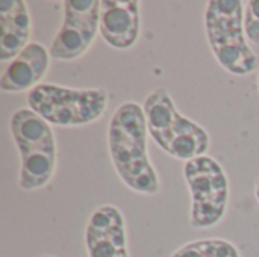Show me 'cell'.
Returning a JSON list of instances; mask_svg holds the SVG:
<instances>
[{
	"instance_id": "6da1fadb",
	"label": "cell",
	"mask_w": 259,
	"mask_h": 257,
	"mask_svg": "<svg viewBox=\"0 0 259 257\" xmlns=\"http://www.w3.org/2000/svg\"><path fill=\"white\" fill-rule=\"evenodd\" d=\"M147 123L143 105L124 101L111 117L108 148L120 180L134 192L155 195L159 177L147 153Z\"/></svg>"
},
{
	"instance_id": "7a4b0ae2",
	"label": "cell",
	"mask_w": 259,
	"mask_h": 257,
	"mask_svg": "<svg viewBox=\"0 0 259 257\" xmlns=\"http://www.w3.org/2000/svg\"><path fill=\"white\" fill-rule=\"evenodd\" d=\"M9 130L20 153V188L23 191L44 188L56 170V138L52 124L30 108H23L12 114Z\"/></svg>"
},
{
	"instance_id": "3957f363",
	"label": "cell",
	"mask_w": 259,
	"mask_h": 257,
	"mask_svg": "<svg viewBox=\"0 0 259 257\" xmlns=\"http://www.w3.org/2000/svg\"><path fill=\"white\" fill-rule=\"evenodd\" d=\"M241 0H211L205 9V30L219 64L235 76H247L258 67V56L244 33Z\"/></svg>"
},
{
	"instance_id": "277c9868",
	"label": "cell",
	"mask_w": 259,
	"mask_h": 257,
	"mask_svg": "<svg viewBox=\"0 0 259 257\" xmlns=\"http://www.w3.org/2000/svg\"><path fill=\"white\" fill-rule=\"evenodd\" d=\"M27 105L49 124L77 127L102 118L108 108V92L102 88L39 83L27 92Z\"/></svg>"
},
{
	"instance_id": "5b68a950",
	"label": "cell",
	"mask_w": 259,
	"mask_h": 257,
	"mask_svg": "<svg viewBox=\"0 0 259 257\" xmlns=\"http://www.w3.org/2000/svg\"><path fill=\"white\" fill-rule=\"evenodd\" d=\"M184 176L191 195V226L194 229L217 226L223 220L229 201V180L223 167L205 155L185 162Z\"/></svg>"
},
{
	"instance_id": "8992f818",
	"label": "cell",
	"mask_w": 259,
	"mask_h": 257,
	"mask_svg": "<svg viewBox=\"0 0 259 257\" xmlns=\"http://www.w3.org/2000/svg\"><path fill=\"white\" fill-rule=\"evenodd\" d=\"M64 21L55 35L49 52L59 61H74L83 56L99 32L100 0H65Z\"/></svg>"
},
{
	"instance_id": "52a82bcc",
	"label": "cell",
	"mask_w": 259,
	"mask_h": 257,
	"mask_svg": "<svg viewBox=\"0 0 259 257\" xmlns=\"http://www.w3.org/2000/svg\"><path fill=\"white\" fill-rule=\"evenodd\" d=\"M88 257H129L124 217L118 208H97L85 227Z\"/></svg>"
},
{
	"instance_id": "ba28073f",
	"label": "cell",
	"mask_w": 259,
	"mask_h": 257,
	"mask_svg": "<svg viewBox=\"0 0 259 257\" xmlns=\"http://www.w3.org/2000/svg\"><path fill=\"white\" fill-rule=\"evenodd\" d=\"M138 0H100L99 33L114 48H132L140 36Z\"/></svg>"
},
{
	"instance_id": "9c48e42d",
	"label": "cell",
	"mask_w": 259,
	"mask_h": 257,
	"mask_svg": "<svg viewBox=\"0 0 259 257\" xmlns=\"http://www.w3.org/2000/svg\"><path fill=\"white\" fill-rule=\"evenodd\" d=\"M50 65V52L39 42H29L5 68L0 89L8 94L32 91L39 85Z\"/></svg>"
},
{
	"instance_id": "30bf717a",
	"label": "cell",
	"mask_w": 259,
	"mask_h": 257,
	"mask_svg": "<svg viewBox=\"0 0 259 257\" xmlns=\"http://www.w3.org/2000/svg\"><path fill=\"white\" fill-rule=\"evenodd\" d=\"M32 32L27 3L23 0H0V59L12 61L29 45Z\"/></svg>"
},
{
	"instance_id": "8fae6325",
	"label": "cell",
	"mask_w": 259,
	"mask_h": 257,
	"mask_svg": "<svg viewBox=\"0 0 259 257\" xmlns=\"http://www.w3.org/2000/svg\"><path fill=\"white\" fill-rule=\"evenodd\" d=\"M143 111L147 123V132L152 139L165 151L171 138V132L179 117L175 100L164 88L153 89L143 103Z\"/></svg>"
},
{
	"instance_id": "7c38bea8",
	"label": "cell",
	"mask_w": 259,
	"mask_h": 257,
	"mask_svg": "<svg viewBox=\"0 0 259 257\" xmlns=\"http://www.w3.org/2000/svg\"><path fill=\"white\" fill-rule=\"evenodd\" d=\"M209 145L211 139L208 132L196 121L179 114L165 153L175 159L188 162L191 159L205 156L209 150Z\"/></svg>"
},
{
	"instance_id": "4fadbf2b",
	"label": "cell",
	"mask_w": 259,
	"mask_h": 257,
	"mask_svg": "<svg viewBox=\"0 0 259 257\" xmlns=\"http://www.w3.org/2000/svg\"><path fill=\"white\" fill-rule=\"evenodd\" d=\"M171 257H241L238 248L226 239H202L182 245Z\"/></svg>"
},
{
	"instance_id": "5bb4252c",
	"label": "cell",
	"mask_w": 259,
	"mask_h": 257,
	"mask_svg": "<svg viewBox=\"0 0 259 257\" xmlns=\"http://www.w3.org/2000/svg\"><path fill=\"white\" fill-rule=\"evenodd\" d=\"M244 33L247 41L259 47V0H250L246 3Z\"/></svg>"
},
{
	"instance_id": "9a60e30c",
	"label": "cell",
	"mask_w": 259,
	"mask_h": 257,
	"mask_svg": "<svg viewBox=\"0 0 259 257\" xmlns=\"http://www.w3.org/2000/svg\"><path fill=\"white\" fill-rule=\"evenodd\" d=\"M255 197H256V200H258L259 203V177L256 179V182H255Z\"/></svg>"
},
{
	"instance_id": "2e32d148",
	"label": "cell",
	"mask_w": 259,
	"mask_h": 257,
	"mask_svg": "<svg viewBox=\"0 0 259 257\" xmlns=\"http://www.w3.org/2000/svg\"><path fill=\"white\" fill-rule=\"evenodd\" d=\"M258 89H259V77H258Z\"/></svg>"
},
{
	"instance_id": "e0dca14e",
	"label": "cell",
	"mask_w": 259,
	"mask_h": 257,
	"mask_svg": "<svg viewBox=\"0 0 259 257\" xmlns=\"http://www.w3.org/2000/svg\"><path fill=\"white\" fill-rule=\"evenodd\" d=\"M42 257H55V256H42Z\"/></svg>"
}]
</instances>
